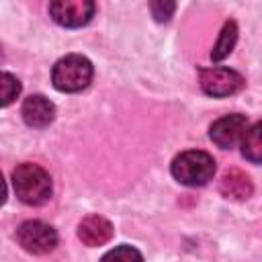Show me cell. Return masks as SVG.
<instances>
[{"mask_svg": "<svg viewBox=\"0 0 262 262\" xmlns=\"http://www.w3.org/2000/svg\"><path fill=\"white\" fill-rule=\"evenodd\" d=\"M12 186L25 205H43L51 196V176L39 164H18L12 172Z\"/></svg>", "mask_w": 262, "mask_h": 262, "instance_id": "obj_1", "label": "cell"}, {"mask_svg": "<svg viewBox=\"0 0 262 262\" xmlns=\"http://www.w3.org/2000/svg\"><path fill=\"white\" fill-rule=\"evenodd\" d=\"M170 172L184 186H203L215 174V160L203 149H188L174 158Z\"/></svg>", "mask_w": 262, "mask_h": 262, "instance_id": "obj_2", "label": "cell"}, {"mask_svg": "<svg viewBox=\"0 0 262 262\" xmlns=\"http://www.w3.org/2000/svg\"><path fill=\"white\" fill-rule=\"evenodd\" d=\"M92 63L88 57L72 53L61 57L51 70V82L59 92H80L92 80Z\"/></svg>", "mask_w": 262, "mask_h": 262, "instance_id": "obj_3", "label": "cell"}, {"mask_svg": "<svg viewBox=\"0 0 262 262\" xmlns=\"http://www.w3.org/2000/svg\"><path fill=\"white\" fill-rule=\"evenodd\" d=\"M16 239L29 254H47L57 246V231L43 221L31 219L18 225Z\"/></svg>", "mask_w": 262, "mask_h": 262, "instance_id": "obj_4", "label": "cell"}, {"mask_svg": "<svg viewBox=\"0 0 262 262\" xmlns=\"http://www.w3.org/2000/svg\"><path fill=\"white\" fill-rule=\"evenodd\" d=\"M199 82L205 94L209 96H229L242 90L244 78L235 70L229 68H205L199 74Z\"/></svg>", "mask_w": 262, "mask_h": 262, "instance_id": "obj_5", "label": "cell"}, {"mask_svg": "<svg viewBox=\"0 0 262 262\" xmlns=\"http://www.w3.org/2000/svg\"><path fill=\"white\" fill-rule=\"evenodd\" d=\"M94 2L90 0H55L49 4V14L61 27H84L94 14Z\"/></svg>", "mask_w": 262, "mask_h": 262, "instance_id": "obj_6", "label": "cell"}, {"mask_svg": "<svg viewBox=\"0 0 262 262\" xmlns=\"http://www.w3.org/2000/svg\"><path fill=\"white\" fill-rule=\"evenodd\" d=\"M246 131H248V119L239 113H233V115H225L217 119L211 125L209 135L213 143H217L221 149H231L237 141L244 139Z\"/></svg>", "mask_w": 262, "mask_h": 262, "instance_id": "obj_7", "label": "cell"}, {"mask_svg": "<svg viewBox=\"0 0 262 262\" xmlns=\"http://www.w3.org/2000/svg\"><path fill=\"white\" fill-rule=\"evenodd\" d=\"M20 115H23V119H25V123L29 127L41 129V127H47L53 121L55 106L43 94H31L29 98H25L23 108H20Z\"/></svg>", "mask_w": 262, "mask_h": 262, "instance_id": "obj_8", "label": "cell"}, {"mask_svg": "<svg viewBox=\"0 0 262 262\" xmlns=\"http://www.w3.org/2000/svg\"><path fill=\"white\" fill-rule=\"evenodd\" d=\"M78 237L82 239V244H86L90 248L102 246L113 237V225L108 219H104L100 215H88L78 225Z\"/></svg>", "mask_w": 262, "mask_h": 262, "instance_id": "obj_9", "label": "cell"}, {"mask_svg": "<svg viewBox=\"0 0 262 262\" xmlns=\"http://www.w3.org/2000/svg\"><path fill=\"white\" fill-rule=\"evenodd\" d=\"M219 190L225 199H231V201H246L250 194H252V180L246 172L237 170V168H231L227 170L223 176H221V182H219Z\"/></svg>", "mask_w": 262, "mask_h": 262, "instance_id": "obj_10", "label": "cell"}, {"mask_svg": "<svg viewBox=\"0 0 262 262\" xmlns=\"http://www.w3.org/2000/svg\"><path fill=\"white\" fill-rule=\"evenodd\" d=\"M242 154L254 164H262V121L252 125L242 139Z\"/></svg>", "mask_w": 262, "mask_h": 262, "instance_id": "obj_11", "label": "cell"}, {"mask_svg": "<svg viewBox=\"0 0 262 262\" xmlns=\"http://www.w3.org/2000/svg\"><path fill=\"white\" fill-rule=\"evenodd\" d=\"M235 41H237V25H235L233 20H227V23L223 25L221 33H219V39H217L213 51H211V57H213L215 61H221L223 57H227V55L233 51Z\"/></svg>", "mask_w": 262, "mask_h": 262, "instance_id": "obj_12", "label": "cell"}, {"mask_svg": "<svg viewBox=\"0 0 262 262\" xmlns=\"http://www.w3.org/2000/svg\"><path fill=\"white\" fill-rule=\"evenodd\" d=\"M100 262H143V256L131 246H117L115 250L106 252Z\"/></svg>", "mask_w": 262, "mask_h": 262, "instance_id": "obj_13", "label": "cell"}, {"mask_svg": "<svg viewBox=\"0 0 262 262\" xmlns=\"http://www.w3.org/2000/svg\"><path fill=\"white\" fill-rule=\"evenodd\" d=\"M0 80H2V106H8V104L18 96L20 84H18V80H16L12 74H8V72H4V74L0 76Z\"/></svg>", "mask_w": 262, "mask_h": 262, "instance_id": "obj_14", "label": "cell"}, {"mask_svg": "<svg viewBox=\"0 0 262 262\" xmlns=\"http://www.w3.org/2000/svg\"><path fill=\"white\" fill-rule=\"evenodd\" d=\"M176 10L174 2H151V14L156 20H168L172 16V12Z\"/></svg>", "mask_w": 262, "mask_h": 262, "instance_id": "obj_15", "label": "cell"}]
</instances>
